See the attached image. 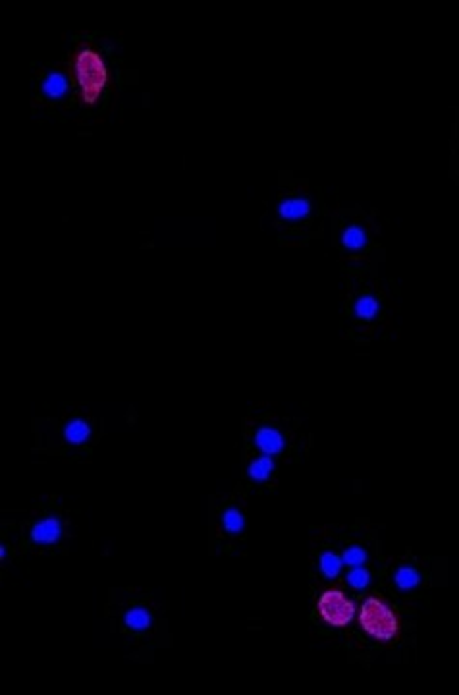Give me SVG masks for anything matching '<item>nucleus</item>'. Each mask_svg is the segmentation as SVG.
Instances as JSON below:
<instances>
[{"mask_svg":"<svg viewBox=\"0 0 459 695\" xmlns=\"http://www.w3.org/2000/svg\"><path fill=\"white\" fill-rule=\"evenodd\" d=\"M379 311L380 301L372 294H361L355 300V306H353V313H355L359 321H372L379 315Z\"/></svg>","mask_w":459,"mask_h":695,"instance_id":"obj_10","label":"nucleus"},{"mask_svg":"<svg viewBox=\"0 0 459 695\" xmlns=\"http://www.w3.org/2000/svg\"><path fill=\"white\" fill-rule=\"evenodd\" d=\"M41 93L51 101L62 99L68 93V80L60 72H51L41 81Z\"/></svg>","mask_w":459,"mask_h":695,"instance_id":"obj_8","label":"nucleus"},{"mask_svg":"<svg viewBox=\"0 0 459 695\" xmlns=\"http://www.w3.org/2000/svg\"><path fill=\"white\" fill-rule=\"evenodd\" d=\"M73 68H75L83 101L87 104H95L101 97L102 89L109 83V72H106L101 54L93 49H83L78 52Z\"/></svg>","mask_w":459,"mask_h":695,"instance_id":"obj_1","label":"nucleus"},{"mask_svg":"<svg viewBox=\"0 0 459 695\" xmlns=\"http://www.w3.org/2000/svg\"><path fill=\"white\" fill-rule=\"evenodd\" d=\"M313 211V203L307 195H292L284 198L282 203L278 205V214L286 222H301L305 220Z\"/></svg>","mask_w":459,"mask_h":695,"instance_id":"obj_4","label":"nucleus"},{"mask_svg":"<svg viewBox=\"0 0 459 695\" xmlns=\"http://www.w3.org/2000/svg\"><path fill=\"white\" fill-rule=\"evenodd\" d=\"M317 610L330 628H345L355 618V605L343 591L326 589L319 597Z\"/></svg>","mask_w":459,"mask_h":695,"instance_id":"obj_3","label":"nucleus"},{"mask_svg":"<svg viewBox=\"0 0 459 695\" xmlns=\"http://www.w3.org/2000/svg\"><path fill=\"white\" fill-rule=\"evenodd\" d=\"M222 527L230 535H240L245 527V518L238 508H228L222 516Z\"/></svg>","mask_w":459,"mask_h":695,"instance_id":"obj_15","label":"nucleus"},{"mask_svg":"<svg viewBox=\"0 0 459 695\" xmlns=\"http://www.w3.org/2000/svg\"><path fill=\"white\" fill-rule=\"evenodd\" d=\"M367 550L363 549V547H359V545H353V547H350V549H345L343 550V555H342V560H343V564L348 566V568H357V566H363L365 562H367Z\"/></svg>","mask_w":459,"mask_h":695,"instance_id":"obj_17","label":"nucleus"},{"mask_svg":"<svg viewBox=\"0 0 459 695\" xmlns=\"http://www.w3.org/2000/svg\"><path fill=\"white\" fill-rule=\"evenodd\" d=\"M6 549H8L6 545H2V547H0V560H6V556H8Z\"/></svg>","mask_w":459,"mask_h":695,"instance_id":"obj_18","label":"nucleus"},{"mask_svg":"<svg viewBox=\"0 0 459 695\" xmlns=\"http://www.w3.org/2000/svg\"><path fill=\"white\" fill-rule=\"evenodd\" d=\"M91 437V425L85 419H72L64 427V439L70 445H83Z\"/></svg>","mask_w":459,"mask_h":695,"instance_id":"obj_12","label":"nucleus"},{"mask_svg":"<svg viewBox=\"0 0 459 695\" xmlns=\"http://www.w3.org/2000/svg\"><path fill=\"white\" fill-rule=\"evenodd\" d=\"M340 242H342V248L348 251H363L369 243V234L361 224H350L343 228Z\"/></svg>","mask_w":459,"mask_h":695,"instance_id":"obj_7","label":"nucleus"},{"mask_svg":"<svg viewBox=\"0 0 459 695\" xmlns=\"http://www.w3.org/2000/svg\"><path fill=\"white\" fill-rule=\"evenodd\" d=\"M272 473H274V460H272V456H267V454L255 458V460L249 464L247 468L249 479L255 481V483H264V481H269L270 477H272Z\"/></svg>","mask_w":459,"mask_h":695,"instance_id":"obj_9","label":"nucleus"},{"mask_svg":"<svg viewBox=\"0 0 459 695\" xmlns=\"http://www.w3.org/2000/svg\"><path fill=\"white\" fill-rule=\"evenodd\" d=\"M342 566H343L342 556H338L336 552H332V550L322 552L321 558H319V568H321V574L328 579L338 578V576H340V572H342Z\"/></svg>","mask_w":459,"mask_h":695,"instance_id":"obj_14","label":"nucleus"},{"mask_svg":"<svg viewBox=\"0 0 459 695\" xmlns=\"http://www.w3.org/2000/svg\"><path fill=\"white\" fill-rule=\"evenodd\" d=\"M62 533H64L62 521L51 516V518L37 521L35 526L31 527V541L35 545H54L60 541Z\"/></svg>","mask_w":459,"mask_h":695,"instance_id":"obj_5","label":"nucleus"},{"mask_svg":"<svg viewBox=\"0 0 459 695\" xmlns=\"http://www.w3.org/2000/svg\"><path fill=\"white\" fill-rule=\"evenodd\" d=\"M345 579H348V584H350L353 589L363 591V589H367V587H369V584H371V572L367 570V568H363V566H357V568H350V572H348Z\"/></svg>","mask_w":459,"mask_h":695,"instance_id":"obj_16","label":"nucleus"},{"mask_svg":"<svg viewBox=\"0 0 459 695\" xmlns=\"http://www.w3.org/2000/svg\"><path fill=\"white\" fill-rule=\"evenodd\" d=\"M393 584L401 591H413L421 586V574L411 566H401L393 572Z\"/></svg>","mask_w":459,"mask_h":695,"instance_id":"obj_13","label":"nucleus"},{"mask_svg":"<svg viewBox=\"0 0 459 695\" xmlns=\"http://www.w3.org/2000/svg\"><path fill=\"white\" fill-rule=\"evenodd\" d=\"M124 624H126V628L130 629V631H135V634H143V631H147V629H149V626H151V615H149V610H147V608L133 607V608H130L128 612H126Z\"/></svg>","mask_w":459,"mask_h":695,"instance_id":"obj_11","label":"nucleus"},{"mask_svg":"<svg viewBox=\"0 0 459 695\" xmlns=\"http://www.w3.org/2000/svg\"><path fill=\"white\" fill-rule=\"evenodd\" d=\"M359 624L369 636L382 643L392 641L400 628L392 608L379 597H369L365 600L363 607L359 610Z\"/></svg>","mask_w":459,"mask_h":695,"instance_id":"obj_2","label":"nucleus"},{"mask_svg":"<svg viewBox=\"0 0 459 695\" xmlns=\"http://www.w3.org/2000/svg\"><path fill=\"white\" fill-rule=\"evenodd\" d=\"M255 445L262 454H267V456H278V454L284 452L286 439L284 435L278 431L276 427L264 425L261 429H257Z\"/></svg>","mask_w":459,"mask_h":695,"instance_id":"obj_6","label":"nucleus"}]
</instances>
